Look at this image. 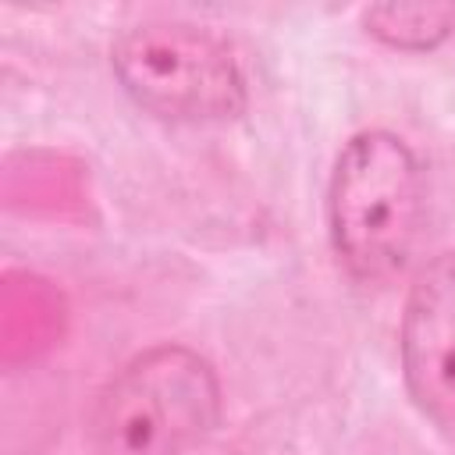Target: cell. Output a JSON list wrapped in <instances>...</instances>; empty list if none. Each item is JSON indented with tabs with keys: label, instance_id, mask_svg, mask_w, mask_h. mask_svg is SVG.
<instances>
[{
	"label": "cell",
	"instance_id": "1",
	"mask_svg": "<svg viewBox=\"0 0 455 455\" xmlns=\"http://www.w3.org/2000/svg\"><path fill=\"white\" fill-rule=\"evenodd\" d=\"M423 210V164L402 135L363 128L338 149L327 181V235L352 281H391L412 256Z\"/></svg>",
	"mask_w": 455,
	"mask_h": 455
},
{
	"label": "cell",
	"instance_id": "2",
	"mask_svg": "<svg viewBox=\"0 0 455 455\" xmlns=\"http://www.w3.org/2000/svg\"><path fill=\"white\" fill-rule=\"evenodd\" d=\"M220 423V380L188 345H153L96 395L85 434L96 455H185Z\"/></svg>",
	"mask_w": 455,
	"mask_h": 455
},
{
	"label": "cell",
	"instance_id": "3",
	"mask_svg": "<svg viewBox=\"0 0 455 455\" xmlns=\"http://www.w3.org/2000/svg\"><path fill=\"white\" fill-rule=\"evenodd\" d=\"M110 68L128 100L171 124H224L249 103L231 43L181 18H142L117 32Z\"/></svg>",
	"mask_w": 455,
	"mask_h": 455
},
{
	"label": "cell",
	"instance_id": "4",
	"mask_svg": "<svg viewBox=\"0 0 455 455\" xmlns=\"http://www.w3.org/2000/svg\"><path fill=\"white\" fill-rule=\"evenodd\" d=\"M398 355L419 416L455 437V249L427 259L409 284Z\"/></svg>",
	"mask_w": 455,
	"mask_h": 455
},
{
	"label": "cell",
	"instance_id": "5",
	"mask_svg": "<svg viewBox=\"0 0 455 455\" xmlns=\"http://www.w3.org/2000/svg\"><path fill=\"white\" fill-rule=\"evenodd\" d=\"M366 32L405 53H427L437 50L451 28H455V7L451 4H377L363 11Z\"/></svg>",
	"mask_w": 455,
	"mask_h": 455
}]
</instances>
